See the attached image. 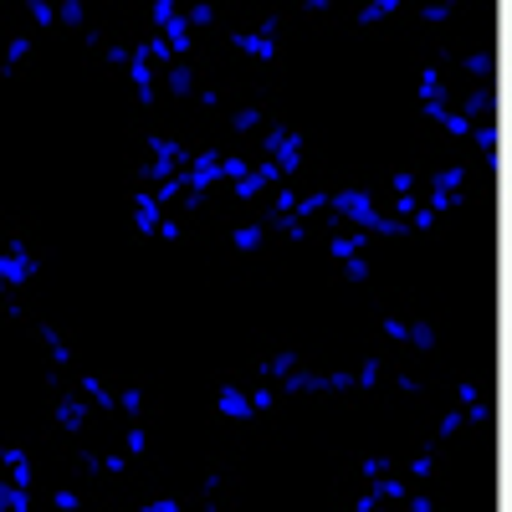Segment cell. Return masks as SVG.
I'll return each instance as SVG.
<instances>
[{
	"label": "cell",
	"instance_id": "cell-4",
	"mask_svg": "<svg viewBox=\"0 0 512 512\" xmlns=\"http://www.w3.org/2000/svg\"><path fill=\"white\" fill-rule=\"evenodd\" d=\"M256 241H262V231H256V226H246V231H241V236H236V246H241V251H251V246H256Z\"/></svg>",
	"mask_w": 512,
	"mask_h": 512
},
{
	"label": "cell",
	"instance_id": "cell-2",
	"mask_svg": "<svg viewBox=\"0 0 512 512\" xmlns=\"http://www.w3.org/2000/svg\"><path fill=\"white\" fill-rule=\"evenodd\" d=\"M466 67H472L477 77H487V72H492V57H487V52H472V57H466Z\"/></svg>",
	"mask_w": 512,
	"mask_h": 512
},
{
	"label": "cell",
	"instance_id": "cell-5",
	"mask_svg": "<svg viewBox=\"0 0 512 512\" xmlns=\"http://www.w3.org/2000/svg\"><path fill=\"white\" fill-rule=\"evenodd\" d=\"M477 144H482V154L492 159V149H497V134H492V128H482V134H477Z\"/></svg>",
	"mask_w": 512,
	"mask_h": 512
},
{
	"label": "cell",
	"instance_id": "cell-3",
	"mask_svg": "<svg viewBox=\"0 0 512 512\" xmlns=\"http://www.w3.org/2000/svg\"><path fill=\"white\" fill-rule=\"evenodd\" d=\"M487 108H492L487 93H472V98H466V113H487Z\"/></svg>",
	"mask_w": 512,
	"mask_h": 512
},
{
	"label": "cell",
	"instance_id": "cell-1",
	"mask_svg": "<svg viewBox=\"0 0 512 512\" xmlns=\"http://www.w3.org/2000/svg\"><path fill=\"white\" fill-rule=\"evenodd\" d=\"M221 410H226V415H251V400H246L241 390H226V395H221Z\"/></svg>",
	"mask_w": 512,
	"mask_h": 512
}]
</instances>
